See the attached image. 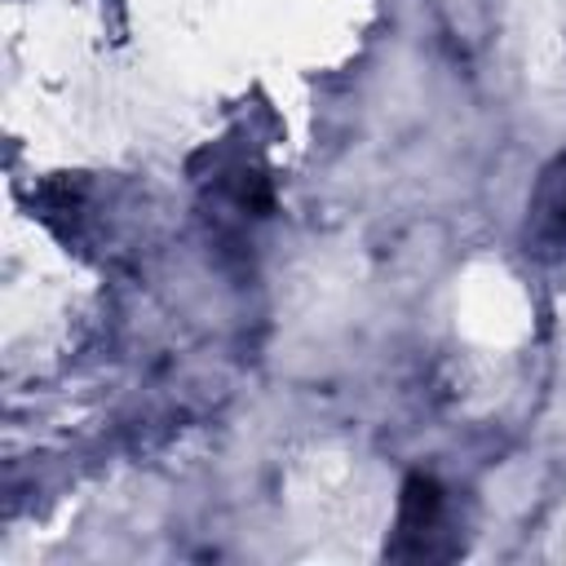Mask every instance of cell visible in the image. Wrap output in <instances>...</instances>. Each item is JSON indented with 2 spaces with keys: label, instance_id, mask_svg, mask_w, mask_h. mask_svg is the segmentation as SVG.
Segmentation results:
<instances>
[{
  "label": "cell",
  "instance_id": "cell-1",
  "mask_svg": "<svg viewBox=\"0 0 566 566\" xmlns=\"http://www.w3.org/2000/svg\"><path fill=\"white\" fill-rule=\"evenodd\" d=\"M522 243L531 256H539L548 265H566V150L557 159H548L531 186Z\"/></svg>",
  "mask_w": 566,
  "mask_h": 566
},
{
  "label": "cell",
  "instance_id": "cell-2",
  "mask_svg": "<svg viewBox=\"0 0 566 566\" xmlns=\"http://www.w3.org/2000/svg\"><path fill=\"white\" fill-rule=\"evenodd\" d=\"M447 491L433 478H411L402 486V504H398V553L411 557H433L438 539L447 535Z\"/></svg>",
  "mask_w": 566,
  "mask_h": 566
},
{
  "label": "cell",
  "instance_id": "cell-3",
  "mask_svg": "<svg viewBox=\"0 0 566 566\" xmlns=\"http://www.w3.org/2000/svg\"><path fill=\"white\" fill-rule=\"evenodd\" d=\"M438 13H442V27L455 44L464 49H478L486 40V27H491V0H438Z\"/></svg>",
  "mask_w": 566,
  "mask_h": 566
}]
</instances>
